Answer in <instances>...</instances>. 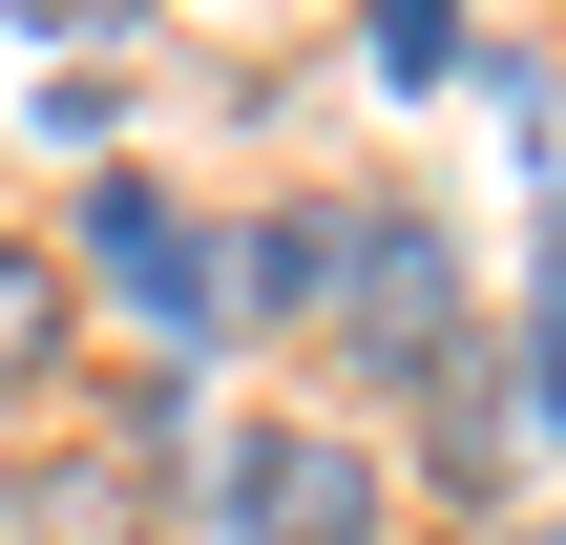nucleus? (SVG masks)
<instances>
[{
    "instance_id": "obj_3",
    "label": "nucleus",
    "mask_w": 566,
    "mask_h": 545,
    "mask_svg": "<svg viewBox=\"0 0 566 545\" xmlns=\"http://www.w3.org/2000/svg\"><path fill=\"white\" fill-rule=\"evenodd\" d=\"M63 231H84V273L147 315V357H210V336H231V231H210L189 189H147V168H84V189H63Z\"/></svg>"
},
{
    "instance_id": "obj_7",
    "label": "nucleus",
    "mask_w": 566,
    "mask_h": 545,
    "mask_svg": "<svg viewBox=\"0 0 566 545\" xmlns=\"http://www.w3.org/2000/svg\"><path fill=\"white\" fill-rule=\"evenodd\" d=\"M378 84H483V42H462V0H378Z\"/></svg>"
},
{
    "instance_id": "obj_8",
    "label": "nucleus",
    "mask_w": 566,
    "mask_h": 545,
    "mask_svg": "<svg viewBox=\"0 0 566 545\" xmlns=\"http://www.w3.org/2000/svg\"><path fill=\"white\" fill-rule=\"evenodd\" d=\"M525 231H546V357H566V189H546V210H525Z\"/></svg>"
},
{
    "instance_id": "obj_11",
    "label": "nucleus",
    "mask_w": 566,
    "mask_h": 545,
    "mask_svg": "<svg viewBox=\"0 0 566 545\" xmlns=\"http://www.w3.org/2000/svg\"><path fill=\"white\" fill-rule=\"evenodd\" d=\"M0 545H21V525H0Z\"/></svg>"
},
{
    "instance_id": "obj_5",
    "label": "nucleus",
    "mask_w": 566,
    "mask_h": 545,
    "mask_svg": "<svg viewBox=\"0 0 566 545\" xmlns=\"http://www.w3.org/2000/svg\"><path fill=\"white\" fill-rule=\"evenodd\" d=\"M315 273H336V189H294V210H252V231H231V315L315 336Z\"/></svg>"
},
{
    "instance_id": "obj_6",
    "label": "nucleus",
    "mask_w": 566,
    "mask_h": 545,
    "mask_svg": "<svg viewBox=\"0 0 566 545\" xmlns=\"http://www.w3.org/2000/svg\"><path fill=\"white\" fill-rule=\"evenodd\" d=\"M0 378L21 399L63 378V252H21V231H0Z\"/></svg>"
},
{
    "instance_id": "obj_2",
    "label": "nucleus",
    "mask_w": 566,
    "mask_h": 545,
    "mask_svg": "<svg viewBox=\"0 0 566 545\" xmlns=\"http://www.w3.org/2000/svg\"><path fill=\"white\" fill-rule=\"evenodd\" d=\"M210 525L231 545H399V462H378V420H231L210 441Z\"/></svg>"
},
{
    "instance_id": "obj_1",
    "label": "nucleus",
    "mask_w": 566,
    "mask_h": 545,
    "mask_svg": "<svg viewBox=\"0 0 566 545\" xmlns=\"http://www.w3.org/2000/svg\"><path fill=\"white\" fill-rule=\"evenodd\" d=\"M462 336H483V315H462V231L399 210V189H357V210H336V273H315V357H336L357 399H420ZM357 399H336V420H357Z\"/></svg>"
},
{
    "instance_id": "obj_4",
    "label": "nucleus",
    "mask_w": 566,
    "mask_h": 545,
    "mask_svg": "<svg viewBox=\"0 0 566 545\" xmlns=\"http://www.w3.org/2000/svg\"><path fill=\"white\" fill-rule=\"evenodd\" d=\"M420 462H441L462 504H504V462H525V357H483V336H462V357L420 378Z\"/></svg>"
},
{
    "instance_id": "obj_9",
    "label": "nucleus",
    "mask_w": 566,
    "mask_h": 545,
    "mask_svg": "<svg viewBox=\"0 0 566 545\" xmlns=\"http://www.w3.org/2000/svg\"><path fill=\"white\" fill-rule=\"evenodd\" d=\"M441 545H525V525H441Z\"/></svg>"
},
{
    "instance_id": "obj_10",
    "label": "nucleus",
    "mask_w": 566,
    "mask_h": 545,
    "mask_svg": "<svg viewBox=\"0 0 566 545\" xmlns=\"http://www.w3.org/2000/svg\"><path fill=\"white\" fill-rule=\"evenodd\" d=\"M525 545H566V504H546V525H525Z\"/></svg>"
}]
</instances>
